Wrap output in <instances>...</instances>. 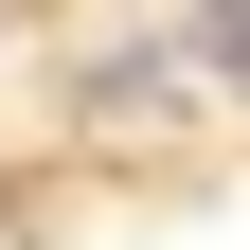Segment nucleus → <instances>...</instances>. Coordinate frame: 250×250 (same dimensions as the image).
Here are the masks:
<instances>
[{"mask_svg": "<svg viewBox=\"0 0 250 250\" xmlns=\"http://www.w3.org/2000/svg\"><path fill=\"white\" fill-rule=\"evenodd\" d=\"M179 54H197V72H232V89H250V0H197V36H179Z\"/></svg>", "mask_w": 250, "mask_h": 250, "instance_id": "obj_1", "label": "nucleus"}]
</instances>
